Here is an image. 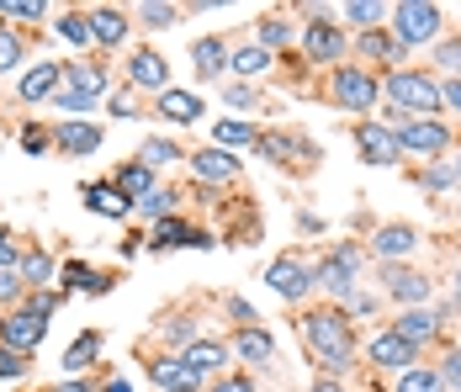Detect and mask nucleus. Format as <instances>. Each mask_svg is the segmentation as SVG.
<instances>
[{
    "instance_id": "f257e3e1",
    "label": "nucleus",
    "mask_w": 461,
    "mask_h": 392,
    "mask_svg": "<svg viewBox=\"0 0 461 392\" xmlns=\"http://www.w3.org/2000/svg\"><path fill=\"white\" fill-rule=\"evenodd\" d=\"M303 334H308V350H313V360H319L329 377H339L350 366L356 340H350V313L345 307H313L303 318Z\"/></svg>"
},
{
    "instance_id": "f03ea898",
    "label": "nucleus",
    "mask_w": 461,
    "mask_h": 392,
    "mask_svg": "<svg viewBox=\"0 0 461 392\" xmlns=\"http://www.w3.org/2000/svg\"><path fill=\"white\" fill-rule=\"evenodd\" d=\"M382 90H387L398 117H435L440 112V80L424 75V69H393L382 80Z\"/></svg>"
},
{
    "instance_id": "7ed1b4c3",
    "label": "nucleus",
    "mask_w": 461,
    "mask_h": 392,
    "mask_svg": "<svg viewBox=\"0 0 461 392\" xmlns=\"http://www.w3.org/2000/svg\"><path fill=\"white\" fill-rule=\"evenodd\" d=\"M59 303H64V292H38L32 303L11 307V313H5V329H0V345H11V350H22V355H32V350L43 345L48 313H53Z\"/></svg>"
},
{
    "instance_id": "20e7f679",
    "label": "nucleus",
    "mask_w": 461,
    "mask_h": 392,
    "mask_svg": "<svg viewBox=\"0 0 461 392\" xmlns=\"http://www.w3.org/2000/svg\"><path fill=\"white\" fill-rule=\"evenodd\" d=\"M440 5H424V0H403L393 5V38L403 48H419V43H435L440 38Z\"/></svg>"
},
{
    "instance_id": "39448f33",
    "label": "nucleus",
    "mask_w": 461,
    "mask_h": 392,
    "mask_svg": "<svg viewBox=\"0 0 461 392\" xmlns=\"http://www.w3.org/2000/svg\"><path fill=\"white\" fill-rule=\"evenodd\" d=\"M329 96H334V106H345V112H371L376 96H382V80H376L371 69H356V64H334Z\"/></svg>"
},
{
    "instance_id": "423d86ee",
    "label": "nucleus",
    "mask_w": 461,
    "mask_h": 392,
    "mask_svg": "<svg viewBox=\"0 0 461 392\" xmlns=\"http://www.w3.org/2000/svg\"><path fill=\"white\" fill-rule=\"evenodd\" d=\"M356 270H361V244H339V250H329V255L313 265V287L334 292V297L345 303L350 287H356Z\"/></svg>"
},
{
    "instance_id": "0eeeda50",
    "label": "nucleus",
    "mask_w": 461,
    "mask_h": 392,
    "mask_svg": "<svg viewBox=\"0 0 461 392\" xmlns=\"http://www.w3.org/2000/svg\"><path fill=\"white\" fill-rule=\"evenodd\" d=\"M398 149H403V154H419V160H440V154L451 149V128L435 123V117H409V123L398 128Z\"/></svg>"
},
{
    "instance_id": "6e6552de",
    "label": "nucleus",
    "mask_w": 461,
    "mask_h": 392,
    "mask_svg": "<svg viewBox=\"0 0 461 392\" xmlns=\"http://www.w3.org/2000/svg\"><path fill=\"white\" fill-rule=\"evenodd\" d=\"M266 287H271L276 297H286V303H303V297L313 292V265L297 260V255H281V260L266 265Z\"/></svg>"
},
{
    "instance_id": "1a4fd4ad",
    "label": "nucleus",
    "mask_w": 461,
    "mask_h": 392,
    "mask_svg": "<svg viewBox=\"0 0 461 392\" xmlns=\"http://www.w3.org/2000/svg\"><path fill=\"white\" fill-rule=\"evenodd\" d=\"M212 244H218V233H207L185 218H159L149 233V250H212Z\"/></svg>"
},
{
    "instance_id": "9d476101",
    "label": "nucleus",
    "mask_w": 461,
    "mask_h": 392,
    "mask_svg": "<svg viewBox=\"0 0 461 392\" xmlns=\"http://www.w3.org/2000/svg\"><path fill=\"white\" fill-rule=\"evenodd\" d=\"M339 53H345V27L329 16H313L303 27V59L308 64H339Z\"/></svg>"
},
{
    "instance_id": "9b49d317",
    "label": "nucleus",
    "mask_w": 461,
    "mask_h": 392,
    "mask_svg": "<svg viewBox=\"0 0 461 392\" xmlns=\"http://www.w3.org/2000/svg\"><path fill=\"white\" fill-rule=\"evenodd\" d=\"M356 143H361V160H366V165H398V160H403L398 132L382 128V123H361V128H356Z\"/></svg>"
},
{
    "instance_id": "f8f14e48",
    "label": "nucleus",
    "mask_w": 461,
    "mask_h": 392,
    "mask_svg": "<svg viewBox=\"0 0 461 392\" xmlns=\"http://www.w3.org/2000/svg\"><path fill=\"white\" fill-rule=\"evenodd\" d=\"M191 175H196L202 186H233V180H239V160H233L229 149H212V143H207V149L191 154Z\"/></svg>"
},
{
    "instance_id": "ddd939ff",
    "label": "nucleus",
    "mask_w": 461,
    "mask_h": 392,
    "mask_svg": "<svg viewBox=\"0 0 461 392\" xmlns=\"http://www.w3.org/2000/svg\"><path fill=\"white\" fill-rule=\"evenodd\" d=\"M59 86H64V64L43 59V64H32V69L16 80V96H22L27 106H38V101H53V96H59Z\"/></svg>"
},
{
    "instance_id": "4468645a",
    "label": "nucleus",
    "mask_w": 461,
    "mask_h": 392,
    "mask_svg": "<svg viewBox=\"0 0 461 392\" xmlns=\"http://www.w3.org/2000/svg\"><path fill=\"white\" fill-rule=\"evenodd\" d=\"M128 80L143 90H170V64H165V53H154V48H133L128 53Z\"/></svg>"
},
{
    "instance_id": "2eb2a0df",
    "label": "nucleus",
    "mask_w": 461,
    "mask_h": 392,
    "mask_svg": "<svg viewBox=\"0 0 461 392\" xmlns=\"http://www.w3.org/2000/svg\"><path fill=\"white\" fill-rule=\"evenodd\" d=\"M149 377H154L165 392H202V377L185 366L181 355H159V360H149Z\"/></svg>"
},
{
    "instance_id": "dca6fc26",
    "label": "nucleus",
    "mask_w": 461,
    "mask_h": 392,
    "mask_svg": "<svg viewBox=\"0 0 461 392\" xmlns=\"http://www.w3.org/2000/svg\"><path fill=\"white\" fill-rule=\"evenodd\" d=\"M86 22H91V43H101V48L128 43V16L117 5H95V11H86Z\"/></svg>"
},
{
    "instance_id": "f3484780",
    "label": "nucleus",
    "mask_w": 461,
    "mask_h": 392,
    "mask_svg": "<svg viewBox=\"0 0 461 392\" xmlns=\"http://www.w3.org/2000/svg\"><path fill=\"white\" fill-rule=\"evenodd\" d=\"M80 196H86V207L101 213V218H133V202H128L112 180H91V186H80Z\"/></svg>"
},
{
    "instance_id": "a211bd4d",
    "label": "nucleus",
    "mask_w": 461,
    "mask_h": 392,
    "mask_svg": "<svg viewBox=\"0 0 461 392\" xmlns=\"http://www.w3.org/2000/svg\"><path fill=\"white\" fill-rule=\"evenodd\" d=\"M366 355L376 360V366H387V371H409V366L419 360V350L409 345V340H398L393 329H387V334H376V340L366 345Z\"/></svg>"
},
{
    "instance_id": "6ab92c4d",
    "label": "nucleus",
    "mask_w": 461,
    "mask_h": 392,
    "mask_svg": "<svg viewBox=\"0 0 461 392\" xmlns=\"http://www.w3.org/2000/svg\"><path fill=\"white\" fill-rule=\"evenodd\" d=\"M387 281V292L398 297V303H409V307H419V303H429V276H419V270H409V265H393V270H382Z\"/></svg>"
},
{
    "instance_id": "aec40b11",
    "label": "nucleus",
    "mask_w": 461,
    "mask_h": 392,
    "mask_svg": "<svg viewBox=\"0 0 461 392\" xmlns=\"http://www.w3.org/2000/svg\"><path fill=\"white\" fill-rule=\"evenodd\" d=\"M53 143H59V154H95V149H101V128H95L91 117H86V123H69V117H64V123L53 128Z\"/></svg>"
},
{
    "instance_id": "412c9836",
    "label": "nucleus",
    "mask_w": 461,
    "mask_h": 392,
    "mask_svg": "<svg viewBox=\"0 0 461 392\" xmlns=\"http://www.w3.org/2000/svg\"><path fill=\"white\" fill-rule=\"evenodd\" d=\"M112 186H117V191L139 207V202L154 191V186H159V180H154V170H149L143 160H122V165H117V175H112Z\"/></svg>"
},
{
    "instance_id": "4be33fe9",
    "label": "nucleus",
    "mask_w": 461,
    "mask_h": 392,
    "mask_svg": "<svg viewBox=\"0 0 461 392\" xmlns=\"http://www.w3.org/2000/svg\"><path fill=\"white\" fill-rule=\"evenodd\" d=\"M229 355H239V360H255V366H271V360H276V340L255 324V329H239V334H233Z\"/></svg>"
},
{
    "instance_id": "5701e85b",
    "label": "nucleus",
    "mask_w": 461,
    "mask_h": 392,
    "mask_svg": "<svg viewBox=\"0 0 461 392\" xmlns=\"http://www.w3.org/2000/svg\"><path fill=\"white\" fill-rule=\"evenodd\" d=\"M393 334H398V340H409V345L419 350V345H429V340L440 334V318H435L429 307H409V313L393 324Z\"/></svg>"
},
{
    "instance_id": "b1692460",
    "label": "nucleus",
    "mask_w": 461,
    "mask_h": 392,
    "mask_svg": "<svg viewBox=\"0 0 461 392\" xmlns=\"http://www.w3.org/2000/svg\"><path fill=\"white\" fill-rule=\"evenodd\" d=\"M154 106H159L165 123H202V96H191V90H176V86L159 90Z\"/></svg>"
},
{
    "instance_id": "393cba45",
    "label": "nucleus",
    "mask_w": 461,
    "mask_h": 392,
    "mask_svg": "<svg viewBox=\"0 0 461 392\" xmlns=\"http://www.w3.org/2000/svg\"><path fill=\"white\" fill-rule=\"evenodd\" d=\"M181 360L196 371V377H212V371H223V360H229V345L223 340H196V345L181 350Z\"/></svg>"
},
{
    "instance_id": "a878e982",
    "label": "nucleus",
    "mask_w": 461,
    "mask_h": 392,
    "mask_svg": "<svg viewBox=\"0 0 461 392\" xmlns=\"http://www.w3.org/2000/svg\"><path fill=\"white\" fill-rule=\"evenodd\" d=\"M191 59H196V75H202V80H218V75L229 69V43H223V38H196V43H191Z\"/></svg>"
},
{
    "instance_id": "bb28decb",
    "label": "nucleus",
    "mask_w": 461,
    "mask_h": 392,
    "mask_svg": "<svg viewBox=\"0 0 461 392\" xmlns=\"http://www.w3.org/2000/svg\"><path fill=\"white\" fill-rule=\"evenodd\" d=\"M59 281H64V292H91V297H101V292H112V276H101V270H91L86 260H69L64 270H59Z\"/></svg>"
},
{
    "instance_id": "cd10ccee",
    "label": "nucleus",
    "mask_w": 461,
    "mask_h": 392,
    "mask_svg": "<svg viewBox=\"0 0 461 392\" xmlns=\"http://www.w3.org/2000/svg\"><path fill=\"white\" fill-rule=\"evenodd\" d=\"M212 143L218 149H260V128L255 123H239V117H218L212 123Z\"/></svg>"
},
{
    "instance_id": "c85d7f7f",
    "label": "nucleus",
    "mask_w": 461,
    "mask_h": 392,
    "mask_svg": "<svg viewBox=\"0 0 461 392\" xmlns=\"http://www.w3.org/2000/svg\"><path fill=\"white\" fill-rule=\"evenodd\" d=\"M64 90H80V96L101 101L106 96V69L101 64H64Z\"/></svg>"
},
{
    "instance_id": "c756f323",
    "label": "nucleus",
    "mask_w": 461,
    "mask_h": 392,
    "mask_svg": "<svg viewBox=\"0 0 461 392\" xmlns=\"http://www.w3.org/2000/svg\"><path fill=\"white\" fill-rule=\"evenodd\" d=\"M371 250L376 255H409V250H419V233L409 223H387V228L371 233Z\"/></svg>"
},
{
    "instance_id": "7c9ffc66",
    "label": "nucleus",
    "mask_w": 461,
    "mask_h": 392,
    "mask_svg": "<svg viewBox=\"0 0 461 392\" xmlns=\"http://www.w3.org/2000/svg\"><path fill=\"white\" fill-rule=\"evenodd\" d=\"M361 53H366V59H382V64H398L409 48L398 43L387 27H371V32H361Z\"/></svg>"
},
{
    "instance_id": "2f4dec72",
    "label": "nucleus",
    "mask_w": 461,
    "mask_h": 392,
    "mask_svg": "<svg viewBox=\"0 0 461 392\" xmlns=\"http://www.w3.org/2000/svg\"><path fill=\"white\" fill-rule=\"evenodd\" d=\"M176 207H181V191H176V186H154V191H149V196H143L139 207H133V213H139V218H176Z\"/></svg>"
},
{
    "instance_id": "473e14b6",
    "label": "nucleus",
    "mask_w": 461,
    "mask_h": 392,
    "mask_svg": "<svg viewBox=\"0 0 461 392\" xmlns=\"http://www.w3.org/2000/svg\"><path fill=\"white\" fill-rule=\"evenodd\" d=\"M229 69L249 86L255 75H266V69H271V53H266L260 43H249V48H239V53H229Z\"/></svg>"
},
{
    "instance_id": "72a5a7b5",
    "label": "nucleus",
    "mask_w": 461,
    "mask_h": 392,
    "mask_svg": "<svg viewBox=\"0 0 461 392\" xmlns=\"http://www.w3.org/2000/svg\"><path fill=\"white\" fill-rule=\"evenodd\" d=\"M339 16H345L350 27H361V32H371V27H382L387 5H382V0H345V5H339Z\"/></svg>"
},
{
    "instance_id": "f704fd0d",
    "label": "nucleus",
    "mask_w": 461,
    "mask_h": 392,
    "mask_svg": "<svg viewBox=\"0 0 461 392\" xmlns=\"http://www.w3.org/2000/svg\"><path fill=\"white\" fill-rule=\"evenodd\" d=\"M95 355H101V334H80L75 345L64 350V371H69V377H80L86 366H95Z\"/></svg>"
},
{
    "instance_id": "c9c22d12",
    "label": "nucleus",
    "mask_w": 461,
    "mask_h": 392,
    "mask_svg": "<svg viewBox=\"0 0 461 392\" xmlns=\"http://www.w3.org/2000/svg\"><path fill=\"white\" fill-rule=\"evenodd\" d=\"M16 270H22V281H27V287H48V281L59 276V265L48 260L43 250H32V255H22V265H16Z\"/></svg>"
},
{
    "instance_id": "e433bc0d",
    "label": "nucleus",
    "mask_w": 461,
    "mask_h": 392,
    "mask_svg": "<svg viewBox=\"0 0 461 392\" xmlns=\"http://www.w3.org/2000/svg\"><path fill=\"white\" fill-rule=\"evenodd\" d=\"M139 160L149 165V170H159V165H176V160H181V143H176V138H149Z\"/></svg>"
},
{
    "instance_id": "4c0bfd02",
    "label": "nucleus",
    "mask_w": 461,
    "mask_h": 392,
    "mask_svg": "<svg viewBox=\"0 0 461 392\" xmlns=\"http://www.w3.org/2000/svg\"><path fill=\"white\" fill-rule=\"evenodd\" d=\"M53 27H59V38H64V43H75V48L91 43V22H86V11H64Z\"/></svg>"
},
{
    "instance_id": "58836bf2",
    "label": "nucleus",
    "mask_w": 461,
    "mask_h": 392,
    "mask_svg": "<svg viewBox=\"0 0 461 392\" xmlns=\"http://www.w3.org/2000/svg\"><path fill=\"white\" fill-rule=\"evenodd\" d=\"M297 149H303V143H297V138H286V132H260V154H266L271 165H286Z\"/></svg>"
},
{
    "instance_id": "ea45409f",
    "label": "nucleus",
    "mask_w": 461,
    "mask_h": 392,
    "mask_svg": "<svg viewBox=\"0 0 461 392\" xmlns=\"http://www.w3.org/2000/svg\"><path fill=\"white\" fill-rule=\"evenodd\" d=\"M22 53H27V43H22V32H11V27H0V75H11V69H22Z\"/></svg>"
},
{
    "instance_id": "a19ab883",
    "label": "nucleus",
    "mask_w": 461,
    "mask_h": 392,
    "mask_svg": "<svg viewBox=\"0 0 461 392\" xmlns=\"http://www.w3.org/2000/svg\"><path fill=\"white\" fill-rule=\"evenodd\" d=\"M139 16H143V27H176V22H181V5H165V0H143Z\"/></svg>"
},
{
    "instance_id": "79ce46f5",
    "label": "nucleus",
    "mask_w": 461,
    "mask_h": 392,
    "mask_svg": "<svg viewBox=\"0 0 461 392\" xmlns=\"http://www.w3.org/2000/svg\"><path fill=\"white\" fill-rule=\"evenodd\" d=\"M0 16H5V22H43L48 5L43 0H0Z\"/></svg>"
},
{
    "instance_id": "37998d69",
    "label": "nucleus",
    "mask_w": 461,
    "mask_h": 392,
    "mask_svg": "<svg viewBox=\"0 0 461 392\" xmlns=\"http://www.w3.org/2000/svg\"><path fill=\"white\" fill-rule=\"evenodd\" d=\"M22 292H27L22 270L16 265H0V307H22Z\"/></svg>"
},
{
    "instance_id": "c03bdc74",
    "label": "nucleus",
    "mask_w": 461,
    "mask_h": 392,
    "mask_svg": "<svg viewBox=\"0 0 461 392\" xmlns=\"http://www.w3.org/2000/svg\"><path fill=\"white\" fill-rule=\"evenodd\" d=\"M398 392H440V371H419V366H409V371L398 377Z\"/></svg>"
},
{
    "instance_id": "a18cd8bd",
    "label": "nucleus",
    "mask_w": 461,
    "mask_h": 392,
    "mask_svg": "<svg viewBox=\"0 0 461 392\" xmlns=\"http://www.w3.org/2000/svg\"><path fill=\"white\" fill-rule=\"evenodd\" d=\"M27 366H32V355H22V350L0 345V382H16V377H27Z\"/></svg>"
},
{
    "instance_id": "49530a36",
    "label": "nucleus",
    "mask_w": 461,
    "mask_h": 392,
    "mask_svg": "<svg viewBox=\"0 0 461 392\" xmlns=\"http://www.w3.org/2000/svg\"><path fill=\"white\" fill-rule=\"evenodd\" d=\"M223 101H229L233 112H255V106H260V90L244 86V80H233V86L223 90Z\"/></svg>"
},
{
    "instance_id": "de8ad7c7",
    "label": "nucleus",
    "mask_w": 461,
    "mask_h": 392,
    "mask_svg": "<svg viewBox=\"0 0 461 392\" xmlns=\"http://www.w3.org/2000/svg\"><path fill=\"white\" fill-rule=\"evenodd\" d=\"M22 149H27V154H48V149H53V128L27 123V128H22Z\"/></svg>"
},
{
    "instance_id": "09e8293b",
    "label": "nucleus",
    "mask_w": 461,
    "mask_h": 392,
    "mask_svg": "<svg viewBox=\"0 0 461 392\" xmlns=\"http://www.w3.org/2000/svg\"><path fill=\"white\" fill-rule=\"evenodd\" d=\"M419 186L424 191H451L456 186V165H429V170L419 175Z\"/></svg>"
},
{
    "instance_id": "8fccbe9b",
    "label": "nucleus",
    "mask_w": 461,
    "mask_h": 392,
    "mask_svg": "<svg viewBox=\"0 0 461 392\" xmlns=\"http://www.w3.org/2000/svg\"><path fill=\"white\" fill-rule=\"evenodd\" d=\"M286 38H292V27H286L281 16H266V22H260V48H266V53H271V48H281Z\"/></svg>"
},
{
    "instance_id": "3c124183",
    "label": "nucleus",
    "mask_w": 461,
    "mask_h": 392,
    "mask_svg": "<svg viewBox=\"0 0 461 392\" xmlns=\"http://www.w3.org/2000/svg\"><path fill=\"white\" fill-rule=\"evenodd\" d=\"M435 64H440V69H451V75L461 80V38H451V43L435 48Z\"/></svg>"
},
{
    "instance_id": "603ef678",
    "label": "nucleus",
    "mask_w": 461,
    "mask_h": 392,
    "mask_svg": "<svg viewBox=\"0 0 461 392\" xmlns=\"http://www.w3.org/2000/svg\"><path fill=\"white\" fill-rule=\"evenodd\" d=\"M440 387L461 392V350H451V355H446V360H440Z\"/></svg>"
},
{
    "instance_id": "864d4df0",
    "label": "nucleus",
    "mask_w": 461,
    "mask_h": 392,
    "mask_svg": "<svg viewBox=\"0 0 461 392\" xmlns=\"http://www.w3.org/2000/svg\"><path fill=\"white\" fill-rule=\"evenodd\" d=\"M165 340H170V345H196V324H191V318L165 324Z\"/></svg>"
},
{
    "instance_id": "5fc2aeb1",
    "label": "nucleus",
    "mask_w": 461,
    "mask_h": 392,
    "mask_svg": "<svg viewBox=\"0 0 461 392\" xmlns=\"http://www.w3.org/2000/svg\"><path fill=\"white\" fill-rule=\"evenodd\" d=\"M106 112H112V117H117V123H133V117H139V106H133V96H128V90H117V96H112V106H106Z\"/></svg>"
},
{
    "instance_id": "6e6d98bb",
    "label": "nucleus",
    "mask_w": 461,
    "mask_h": 392,
    "mask_svg": "<svg viewBox=\"0 0 461 392\" xmlns=\"http://www.w3.org/2000/svg\"><path fill=\"white\" fill-rule=\"evenodd\" d=\"M223 307L233 313V324H239V329H255V307L244 303V297H223Z\"/></svg>"
},
{
    "instance_id": "4d7b16f0",
    "label": "nucleus",
    "mask_w": 461,
    "mask_h": 392,
    "mask_svg": "<svg viewBox=\"0 0 461 392\" xmlns=\"http://www.w3.org/2000/svg\"><path fill=\"white\" fill-rule=\"evenodd\" d=\"M207 392H255V377H218Z\"/></svg>"
},
{
    "instance_id": "13d9d810",
    "label": "nucleus",
    "mask_w": 461,
    "mask_h": 392,
    "mask_svg": "<svg viewBox=\"0 0 461 392\" xmlns=\"http://www.w3.org/2000/svg\"><path fill=\"white\" fill-rule=\"evenodd\" d=\"M440 106H456L461 112V80H446V86H440Z\"/></svg>"
},
{
    "instance_id": "bf43d9fd",
    "label": "nucleus",
    "mask_w": 461,
    "mask_h": 392,
    "mask_svg": "<svg viewBox=\"0 0 461 392\" xmlns=\"http://www.w3.org/2000/svg\"><path fill=\"white\" fill-rule=\"evenodd\" d=\"M48 392H95L91 382H80V377H69V382H59V387H48Z\"/></svg>"
},
{
    "instance_id": "052dcab7",
    "label": "nucleus",
    "mask_w": 461,
    "mask_h": 392,
    "mask_svg": "<svg viewBox=\"0 0 461 392\" xmlns=\"http://www.w3.org/2000/svg\"><path fill=\"white\" fill-rule=\"evenodd\" d=\"M313 392H345V382H339V377H319V382H313Z\"/></svg>"
},
{
    "instance_id": "680f3d73",
    "label": "nucleus",
    "mask_w": 461,
    "mask_h": 392,
    "mask_svg": "<svg viewBox=\"0 0 461 392\" xmlns=\"http://www.w3.org/2000/svg\"><path fill=\"white\" fill-rule=\"evenodd\" d=\"M106 392H133V382H122V377H112V382H106Z\"/></svg>"
},
{
    "instance_id": "e2e57ef3",
    "label": "nucleus",
    "mask_w": 461,
    "mask_h": 392,
    "mask_svg": "<svg viewBox=\"0 0 461 392\" xmlns=\"http://www.w3.org/2000/svg\"><path fill=\"white\" fill-rule=\"evenodd\" d=\"M456 297H461V270H456Z\"/></svg>"
},
{
    "instance_id": "0e129e2a",
    "label": "nucleus",
    "mask_w": 461,
    "mask_h": 392,
    "mask_svg": "<svg viewBox=\"0 0 461 392\" xmlns=\"http://www.w3.org/2000/svg\"><path fill=\"white\" fill-rule=\"evenodd\" d=\"M456 175H461V154H456Z\"/></svg>"
},
{
    "instance_id": "69168bd1",
    "label": "nucleus",
    "mask_w": 461,
    "mask_h": 392,
    "mask_svg": "<svg viewBox=\"0 0 461 392\" xmlns=\"http://www.w3.org/2000/svg\"><path fill=\"white\" fill-rule=\"evenodd\" d=\"M0 329H5V318H0Z\"/></svg>"
}]
</instances>
